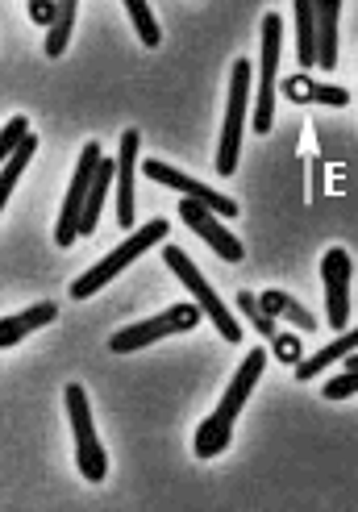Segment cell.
Listing matches in <instances>:
<instances>
[{
  "instance_id": "cell-1",
  "label": "cell",
  "mask_w": 358,
  "mask_h": 512,
  "mask_svg": "<svg viewBox=\"0 0 358 512\" xmlns=\"http://www.w3.org/2000/svg\"><path fill=\"white\" fill-rule=\"evenodd\" d=\"M267 363H271V354L259 350V346H254V350L242 358V367L234 371V379H229V388H225L221 404L213 408V417H204V421L196 425V433H192V450H196V458H217V454H225L229 438H234V421H238V413L246 408L250 392L259 388V379H263Z\"/></svg>"
},
{
  "instance_id": "cell-2",
  "label": "cell",
  "mask_w": 358,
  "mask_h": 512,
  "mask_svg": "<svg viewBox=\"0 0 358 512\" xmlns=\"http://www.w3.org/2000/svg\"><path fill=\"white\" fill-rule=\"evenodd\" d=\"M167 229H171V225H167L163 217H155V221L138 225L134 234H125V242H121L117 250H109L105 259H100L92 271H84L80 279H75V284H71V296H75V300H88V296H96V292L105 288V284H113V279H117L125 267H130V263L138 259V254H146L150 246H159V242L167 238Z\"/></svg>"
},
{
  "instance_id": "cell-3",
  "label": "cell",
  "mask_w": 358,
  "mask_h": 512,
  "mask_svg": "<svg viewBox=\"0 0 358 512\" xmlns=\"http://www.w3.org/2000/svg\"><path fill=\"white\" fill-rule=\"evenodd\" d=\"M259 34H263V50H259V100H254V125L250 130L254 134H271L275 130V88H279V50H284V17L279 13H267L263 25H259Z\"/></svg>"
},
{
  "instance_id": "cell-4",
  "label": "cell",
  "mask_w": 358,
  "mask_h": 512,
  "mask_svg": "<svg viewBox=\"0 0 358 512\" xmlns=\"http://www.w3.org/2000/svg\"><path fill=\"white\" fill-rule=\"evenodd\" d=\"M200 317H204V313H200V304H196V300H188V304H171V309L159 313V317L117 329V334L109 338V350H113V354H134V350H146V346H155V342L171 338V334H192V329L200 325Z\"/></svg>"
},
{
  "instance_id": "cell-5",
  "label": "cell",
  "mask_w": 358,
  "mask_h": 512,
  "mask_svg": "<svg viewBox=\"0 0 358 512\" xmlns=\"http://www.w3.org/2000/svg\"><path fill=\"white\" fill-rule=\"evenodd\" d=\"M163 263L179 275V284H184L188 292H192V300L200 304V313L204 317H209L213 325H217V334L229 342V346H238L242 342V325L234 321V317H229V309H225V300L209 288V279H204L196 267H192V259H188V254L184 250H179V246H163Z\"/></svg>"
},
{
  "instance_id": "cell-6",
  "label": "cell",
  "mask_w": 358,
  "mask_h": 512,
  "mask_svg": "<svg viewBox=\"0 0 358 512\" xmlns=\"http://www.w3.org/2000/svg\"><path fill=\"white\" fill-rule=\"evenodd\" d=\"M67 417H71V433H75V463H80V475L88 483H105L109 458H105V446H100V438H96L92 404H88V392L80 388V383H67Z\"/></svg>"
},
{
  "instance_id": "cell-7",
  "label": "cell",
  "mask_w": 358,
  "mask_h": 512,
  "mask_svg": "<svg viewBox=\"0 0 358 512\" xmlns=\"http://www.w3.org/2000/svg\"><path fill=\"white\" fill-rule=\"evenodd\" d=\"M246 109H250V63L238 59L229 71V105H225V125H221V146H217V171L234 175L238 171V150H242V130H246Z\"/></svg>"
},
{
  "instance_id": "cell-8",
  "label": "cell",
  "mask_w": 358,
  "mask_h": 512,
  "mask_svg": "<svg viewBox=\"0 0 358 512\" xmlns=\"http://www.w3.org/2000/svg\"><path fill=\"white\" fill-rule=\"evenodd\" d=\"M100 142H88L80 150V163H75V175H71V188L63 196V213H59V225H55V242L59 250H67L75 238H80V221H84V209H88V196H92V184H96V171H100Z\"/></svg>"
},
{
  "instance_id": "cell-9",
  "label": "cell",
  "mask_w": 358,
  "mask_h": 512,
  "mask_svg": "<svg viewBox=\"0 0 358 512\" xmlns=\"http://www.w3.org/2000/svg\"><path fill=\"white\" fill-rule=\"evenodd\" d=\"M350 275H354V259L342 246H329L321 259V284H325V325L342 329L350 325Z\"/></svg>"
},
{
  "instance_id": "cell-10",
  "label": "cell",
  "mask_w": 358,
  "mask_h": 512,
  "mask_svg": "<svg viewBox=\"0 0 358 512\" xmlns=\"http://www.w3.org/2000/svg\"><path fill=\"white\" fill-rule=\"evenodd\" d=\"M142 171L155 179V184H167L175 192H184V200H196V204H204V209H213L217 217H238V200L213 192L209 184H196V179H188L184 171H175V167H167L159 159H142Z\"/></svg>"
},
{
  "instance_id": "cell-11",
  "label": "cell",
  "mask_w": 358,
  "mask_h": 512,
  "mask_svg": "<svg viewBox=\"0 0 358 512\" xmlns=\"http://www.w3.org/2000/svg\"><path fill=\"white\" fill-rule=\"evenodd\" d=\"M179 217H184V225L192 229V234L209 242L225 263H242V259H246V246H242L234 234H229L213 209H204V204H196V200H179Z\"/></svg>"
},
{
  "instance_id": "cell-12",
  "label": "cell",
  "mask_w": 358,
  "mask_h": 512,
  "mask_svg": "<svg viewBox=\"0 0 358 512\" xmlns=\"http://www.w3.org/2000/svg\"><path fill=\"white\" fill-rule=\"evenodd\" d=\"M138 150H142V134L125 130L121 134V150H117V221L125 234H134V171H138Z\"/></svg>"
},
{
  "instance_id": "cell-13",
  "label": "cell",
  "mask_w": 358,
  "mask_h": 512,
  "mask_svg": "<svg viewBox=\"0 0 358 512\" xmlns=\"http://www.w3.org/2000/svg\"><path fill=\"white\" fill-rule=\"evenodd\" d=\"M55 321H59V304H50V300H38L25 313L5 317L0 321V350H13L25 334H34V329H42V325H55Z\"/></svg>"
},
{
  "instance_id": "cell-14",
  "label": "cell",
  "mask_w": 358,
  "mask_h": 512,
  "mask_svg": "<svg viewBox=\"0 0 358 512\" xmlns=\"http://www.w3.org/2000/svg\"><path fill=\"white\" fill-rule=\"evenodd\" d=\"M284 96L292 105H334V109H346L350 105V92L338 88V84H313L309 75H288L284 80Z\"/></svg>"
},
{
  "instance_id": "cell-15",
  "label": "cell",
  "mask_w": 358,
  "mask_h": 512,
  "mask_svg": "<svg viewBox=\"0 0 358 512\" xmlns=\"http://www.w3.org/2000/svg\"><path fill=\"white\" fill-rule=\"evenodd\" d=\"M338 0H317V67L334 71L338 67Z\"/></svg>"
},
{
  "instance_id": "cell-16",
  "label": "cell",
  "mask_w": 358,
  "mask_h": 512,
  "mask_svg": "<svg viewBox=\"0 0 358 512\" xmlns=\"http://www.w3.org/2000/svg\"><path fill=\"white\" fill-rule=\"evenodd\" d=\"M354 350H358V329H342L338 342L321 346V350H317V358H300V363H296L292 371H296V379H300V383H309V379H317L329 363H342V358H350Z\"/></svg>"
},
{
  "instance_id": "cell-17",
  "label": "cell",
  "mask_w": 358,
  "mask_h": 512,
  "mask_svg": "<svg viewBox=\"0 0 358 512\" xmlns=\"http://www.w3.org/2000/svg\"><path fill=\"white\" fill-rule=\"evenodd\" d=\"M113 188H117V159H100L96 184H92V196H88V209H84V221H80V238H92V229L100 221V209H105V200L113 196Z\"/></svg>"
},
{
  "instance_id": "cell-18",
  "label": "cell",
  "mask_w": 358,
  "mask_h": 512,
  "mask_svg": "<svg viewBox=\"0 0 358 512\" xmlns=\"http://www.w3.org/2000/svg\"><path fill=\"white\" fill-rule=\"evenodd\" d=\"M292 21H296V59H300V67H317V5L313 0H296Z\"/></svg>"
},
{
  "instance_id": "cell-19",
  "label": "cell",
  "mask_w": 358,
  "mask_h": 512,
  "mask_svg": "<svg viewBox=\"0 0 358 512\" xmlns=\"http://www.w3.org/2000/svg\"><path fill=\"white\" fill-rule=\"evenodd\" d=\"M259 304L275 317V321H288V325H296V329H317V317L304 309L300 300H292L288 292H279V288H267V292H259Z\"/></svg>"
},
{
  "instance_id": "cell-20",
  "label": "cell",
  "mask_w": 358,
  "mask_h": 512,
  "mask_svg": "<svg viewBox=\"0 0 358 512\" xmlns=\"http://www.w3.org/2000/svg\"><path fill=\"white\" fill-rule=\"evenodd\" d=\"M34 155H38V134H30V138L21 142L17 155L5 159V171H0V204H9V196H13V188H17V179L25 175V167H30Z\"/></svg>"
},
{
  "instance_id": "cell-21",
  "label": "cell",
  "mask_w": 358,
  "mask_h": 512,
  "mask_svg": "<svg viewBox=\"0 0 358 512\" xmlns=\"http://www.w3.org/2000/svg\"><path fill=\"white\" fill-rule=\"evenodd\" d=\"M75 13H80V5H75V0H63V13H59V21H55V30H46V42H42V55H46V59H59L63 50H67Z\"/></svg>"
},
{
  "instance_id": "cell-22",
  "label": "cell",
  "mask_w": 358,
  "mask_h": 512,
  "mask_svg": "<svg viewBox=\"0 0 358 512\" xmlns=\"http://www.w3.org/2000/svg\"><path fill=\"white\" fill-rule=\"evenodd\" d=\"M125 13L134 17V30H138L142 46H146V50H159V42H163V30H159V21H155V13H150V5H146V0H125Z\"/></svg>"
},
{
  "instance_id": "cell-23",
  "label": "cell",
  "mask_w": 358,
  "mask_h": 512,
  "mask_svg": "<svg viewBox=\"0 0 358 512\" xmlns=\"http://www.w3.org/2000/svg\"><path fill=\"white\" fill-rule=\"evenodd\" d=\"M238 309H242V317H246L254 329H259V334H263L267 342H275V338H279V329H275L279 321H275V317L263 309L259 296H254V292H238Z\"/></svg>"
},
{
  "instance_id": "cell-24",
  "label": "cell",
  "mask_w": 358,
  "mask_h": 512,
  "mask_svg": "<svg viewBox=\"0 0 358 512\" xmlns=\"http://www.w3.org/2000/svg\"><path fill=\"white\" fill-rule=\"evenodd\" d=\"M34 130H30V117H9L5 121V134H0V159H9V155H17V150H21V142L25 138H30Z\"/></svg>"
},
{
  "instance_id": "cell-25",
  "label": "cell",
  "mask_w": 358,
  "mask_h": 512,
  "mask_svg": "<svg viewBox=\"0 0 358 512\" xmlns=\"http://www.w3.org/2000/svg\"><path fill=\"white\" fill-rule=\"evenodd\" d=\"M354 392H358V371H346V375L329 379L325 388H321V396H325V400H346V396H354Z\"/></svg>"
},
{
  "instance_id": "cell-26",
  "label": "cell",
  "mask_w": 358,
  "mask_h": 512,
  "mask_svg": "<svg viewBox=\"0 0 358 512\" xmlns=\"http://www.w3.org/2000/svg\"><path fill=\"white\" fill-rule=\"evenodd\" d=\"M271 350H275V358H279V363H288V367H296L300 358H304V350H300V338H292V334H279V338L271 342Z\"/></svg>"
},
{
  "instance_id": "cell-27",
  "label": "cell",
  "mask_w": 358,
  "mask_h": 512,
  "mask_svg": "<svg viewBox=\"0 0 358 512\" xmlns=\"http://www.w3.org/2000/svg\"><path fill=\"white\" fill-rule=\"evenodd\" d=\"M59 13H63V5H46V0H34V5H30V17H34L38 25H46V30H55Z\"/></svg>"
},
{
  "instance_id": "cell-28",
  "label": "cell",
  "mask_w": 358,
  "mask_h": 512,
  "mask_svg": "<svg viewBox=\"0 0 358 512\" xmlns=\"http://www.w3.org/2000/svg\"><path fill=\"white\" fill-rule=\"evenodd\" d=\"M325 192V159H313V200Z\"/></svg>"
}]
</instances>
